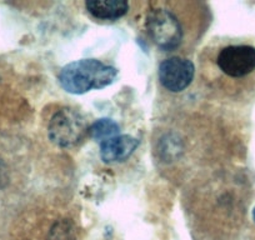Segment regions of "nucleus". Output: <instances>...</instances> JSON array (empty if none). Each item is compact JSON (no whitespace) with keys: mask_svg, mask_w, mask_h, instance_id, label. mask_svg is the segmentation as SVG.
<instances>
[{"mask_svg":"<svg viewBox=\"0 0 255 240\" xmlns=\"http://www.w3.org/2000/svg\"><path fill=\"white\" fill-rule=\"evenodd\" d=\"M118 70L97 59H82L69 63L60 70L59 83L70 94H84L92 89H103L115 80Z\"/></svg>","mask_w":255,"mask_h":240,"instance_id":"obj_1","label":"nucleus"},{"mask_svg":"<svg viewBox=\"0 0 255 240\" xmlns=\"http://www.w3.org/2000/svg\"><path fill=\"white\" fill-rule=\"evenodd\" d=\"M146 31L156 46L166 51L180 48L186 41L181 16L168 3H153L146 13Z\"/></svg>","mask_w":255,"mask_h":240,"instance_id":"obj_2","label":"nucleus"},{"mask_svg":"<svg viewBox=\"0 0 255 240\" xmlns=\"http://www.w3.org/2000/svg\"><path fill=\"white\" fill-rule=\"evenodd\" d=\"M87 133H89V128L84 117L69 108L56 112L48 125L49 139L60 148L77 145Z\"/></svg>","mask_w":255,"mask_h":240,"instance_id":"obj_3","label":"nucleus"},{"mask_svg":"<svg viewBox=\"0 0 255 240\" xmlns=\"http://www.w3.org/2000/svg\"><path fill=\"white\" fill-rule=\"evenodd\" d=\"M217 65L229 78L247 77L255 70V48L250 45H228L219 51Z\"/></svg>","mask_w":255,"mask_h":240,"instance_id":"obj_4","label":"nucleus"},{"mask_svg":"<svg viewBox=\"0 0 255 240\" xmlns=\"http://www.w3.org/2000/svg\"><path fill=\"white\" fill-rule=\"evenodd\" d=\"M195 75V67L191 60L180 56L165 59L159 65L158 77L160 84L171 93H180L191 84Z\"/></svg>","mask_w":255,"mask_h":240,"instance_id":"obj_5","label":"nucleus"},{"mask_svg":"<svg viewBox=\"0 0 255 240\" xmlns=\"http://www.w3.org/2000/svg\"><path fill=\"white\" fill-rule=\"evenodd\" d=\"M138 139L130 135H117L100 143V156L105 163L127 160L138 148Z\"/></svg>","mask_w":255,"mask_h":240,"instance_id":"obj_6","label":"nucleus"},{"mask_svg":"<svg viewBox=\"0 0 255 240\" xmlns=\"http://www.w3.org/2000/svg\"><path fill=\"white\" fill-rule=\"evenodd\" d=\"M87 10L100 20H117L122 18L129 10L128 1H100V0H89L85 3Z\"/></svg>","mask_w":255,"mask_h":240,"instance_id":"obj_7","label":"nucleus"},{"mask_svg":"<svg viewBox=\"0 0 255 240\" xmlns=\"http://www.w3.org/2000/svg\"><path fill=\"white\" fill-rule=\"evenodd\" d=\"M119 125L112 119H99L92 124L89 128V134L93 139L99 140L100 143L119 135Z\"/></svg>","mask_w":255,"mask_h":240,"instance_id":"obj_8","label":"nucleus"},{"mask_svg":"<svg viewBox=\"0 0 255 240\" xmlns=\"http://www.w3.org/2000/svg\"><path fill=\"white\" fill-rule=\"evenodd\" d=\"M9 182V173L8 168H6L5 163L3 160H0V190L4 189Z\"/></svg>","mask_w":255,"mask_h":240,"instance_id":"obj_9","label":"nucleus"},{"mask_svg":"<svg viewBox=\"0 0 255 240\" xmlns=\"http://www.w3.org/2000/svg\"><path fill=\"white\" fill-rule=\"evenodd\" d=\"M253 219H254V222H255V208H254V210H253Z\"/></svg>","mask_w":255,"mask_h":240,"instance_id":"obj_10","label":"nucleus"}]
</instances>
